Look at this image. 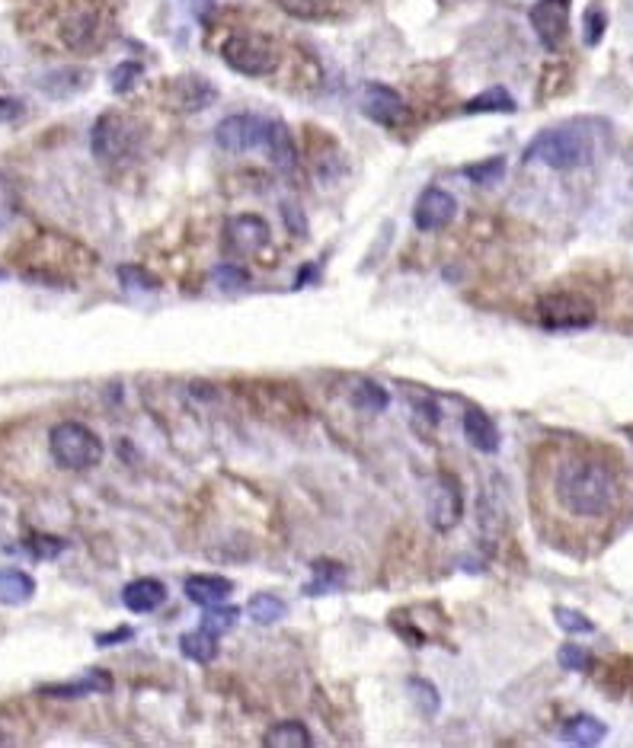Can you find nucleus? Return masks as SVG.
<instances>
[{"label":"nucleus","mask_w":633,"mask_h":748,"mask_svg":"<svg viewBox=\"0 0 633 748\" xmlns=\"http://www.w3.org/2000/svg\"><path fill=\"white\" fill-rule=\"evenodd\" d=\"M554 496L573 518H608L621 506V477L598 454H570L557 467Z\"/></svg>","instance_id":"f257e3e1"},{"label":"nucleus","mask_w":633,"mask_h":748,"mask_svg":"<svg viewBox=\"0 0 633 748\" xmlns=\"http://www.w3.org/2000/svg\"><path fill=\"white\" fill-rule=\"evenodd\" d=\"M525 164H544L550 170H576L595 160V138L582 122L544 128L525 148Z\"/></svg>","instance_id":"f03ea898"},{"label":"nucleus","mask_w":633,"mask_h":748,"mask_svg":"<svg viewBox=\"0 0 633 748\" xmlns=\"http://www.w3.org/2000/svg\"><path fill=\"white\" fill-rule=\"evenodd\" d=\"M48 448H52V458L64 470H90L103 461L100 435L80 426V422H58L52 435H48Z\"/></svg>","instance_id":"7ed1b4c3"},{"label":"nucleus","mask_w":633,"mask_h":748,"mask_svg":"<svg viewBox=\"0 0 633 748\" xmlns=\"http://www.w3.org/2000/svg\"><path fill=\"white\" fill-rule=\"evenodd\" d=\"M221 58L227 68L243 74V77H266L279 68V48L269 36L259 32H237L221 45Z\"/></svg>","instance_id":"20e7f679"},{"label":"nucleus","mask_w":633,"mask_h":748,"mask_svg":"<svg viewBox=\"0 0 633 748\" xmlns=\"http://www.w3.org/2000/svg\"><path fill=\"white\" fill-rule=\"evenodd\" d=\"M90 148L103 164H119V160L132 157L138 148V125L132 119L119 116V112H106V116H100L93 125Z\"/></svg>","instance_id":"39448f33"},{"label":"nucleus","mask_w":633,"mask_h":748,"mask_svg":"<svg viewBox=\"0 0 633 748\" xmlns=\"http://www.w3.org/2000/svg\"><path fill=\"white\" fill-rule=\"evenodd\" d=\"M538 317L550 330H586L595 323V304L579 291H550L538 301Z\"/></svg>","instance_id":"423d86ee"},{"label":"nucleus","mask_w":633,"mask_h":748,"mask_svg":"<svg viewBox=\"0 0 633 748\" xmlns=\"http://www.w3.org/2000/svg\"><path fill=\"white\" fill-rule=\"evenodd\" d=\"M269 132V119L250 116V112H237V116H227L215 128V141L218 148L227 154H247L266 144Z\"/></svg>","instance_id":"0eeeda50"},{"label":"nucleus","mask_w":633,"mask_h":748,"mask_svg":"<svg viewBox=\"0 0 633 748\" xmlns=\"http://www.w3.org/2000/svg\"><path fill=\"white\" fill-rule=\"evenodd\" d=\"M528 20L547 52H557L570 36V0H538L531 7Z\"/></svg>","instance_id":"6e6552de"},{"label":"nucleus","mask_w":633,"mask_h":748,"mask_svg":"<svg viewBox=\"0 0 633 748\" xmlns=\"http://www.w3.org/2000/svg\"><path fill=\"white\" fill-rule=\"evenodd\" d=\"M429 515H432V525L438 531H451L454 525L461 522L464 515V493H461V483L442 474L435 477L432 483V496H429Z\"/></svg>","instance_id":"1a4fd4ad"},{"label":"nucleus","mask_w":633,"mask_h":748,"mask_svg":"<svg viewBox=\"0 0 633 748\" xmlns=\"http://www.w3.org/2000/svg\"><path fill=\"white\" fill-rule=\"evenodd\" d=\"M359 106L371 122H378L384 128H397L403 119H407V106H403L400 93L384 87V84H365L362 96H359Z\"/></svg>","instance_id":"9d476101"},{"label":"nucleus","mask_w":633,"mask_h":748,"mask_svg":"<svg viewBox=\"0 0 633 748\" xmlns=\"http://www.w3.org/2000/svg\"><path fill=\"white\" fill-rule=\"evenodd\" d=\"M454 215H458V202H454V195L445 192V189H426L419 195V202L413 208V221L419 231H442V227H448L454 221Z\"/></svg>","instance_id":"9b49d317"},{"label":"nucleus","mask_w":633,"mask_h":748,"mask_svg":"<svg viewBox=\"0 0 633 748\" xmlns=\"http://www.w3.org/2000/svg\"><path fill=\"white\" fill-rule=\"evenodd\" d=\"M100 39H103V20L96 10H74L61 23V42L74 48V52H90L93 45H100Z\"/></svg>","instance_id":"f8f14e48"},{"label":"nucleus","mask_w":633,"mask_h":748,"mask_svg":"<svg viewBox=\"0 0 633 748\" xmlns=\"http://www.w3.org/2000/svg\"><path fill=\"white\" fill-rule=\"evenodd\" d=\"M227 243L237 250V253H259L269 243V224L259 218V215H237L227 221Z\"/></svg>","instance_id":"ddd939ff"},{"label":"nucleus","mask_w":633,"mask_h":748,"mask_svg":"<svg viewBox=\"0 0 633 748\" xmlns=\"http://www.w3.org/2000/svg\"><path fill=\"white\" fill-rule=\"evenodd\" d=\"M266 154L272 160V167L279 173H295L298 167V148H295V138L285 128V122H269V132H266Z\"/></svg>","instance_id":"4468645a"},{"label":"nucleus","mask_w":633,"mask_h":748,"mask_svg":"<svg viewBox=\"0 0 633 748\" xmlns=\"http://www.w3.org/2000/svg\"><path fill=\"white\" fill-rule=\"evenodd\" d=\"M164 598H167V589H164V582H157V579H135L122 589V605L135 614L157 611L164 605Z\"/></svg>","instance_id":"2eb2a0df"},{"label":"nucleus","mask_w":633,"mask_h":748,"mask_svg":"<svg viewBox=\"0 0 633 748\" xmlns=\"http://www.w3.org/2000/svg\"><path fill=\"white\" fill-rule=\"evenodd\" d=\"M183 589H186V598L192 601V605L211 608V605L227 601V595L234 592V585L221 576H192V579H186Z\"/></svg>","instance_id":"dca6fc26"},{"label":"nucleus","mask_w":633,"mask_h":748,"mask_svg":"<svg viewBox=\"0 0 633 748\" xmlns=\"http://www.w3.org/2000/svg\"><path fill=\"white\" fill-rule=\"evenodd\" d=\"M464 438L470 445H474L477 451H483V454H493L496 448H499V429H496V422L486 416V413H480V410H470L467 416H464Z\"/></svg>","instance_id":"f3484780"},{"label":"nucleus","mask_w":633,"mask_h":748,"mask_svg":"<svg viewBox=\"0 0 633 748\" xmlns=\"http://www.w3.org/2000/svg\"><path fill=\"white\" fill-rule=\"evenodd\" d=\"M605 733H608V726L602 720L589 717V713L570 717V720L563 723V729H560V736L570 742V745H598V742L605 739Z\"/></svg>","instance_id":"a211bd4d"},{"label":"nucleus","mask_w":633,"mask_h":748,"mask_svg":"<svg viewBox=\"0 0 633 748\" xmlns=\"http://www.w3.org/2000/svg\"><path fill=\"white\" fill-rule=\"evenodd\" d=\"M36 595V582L23 569H0V601L4 605H23Z\"/></svg>","instance_id":"6ab92c4d"},{"label":"nucleus","mask_w":633,"mask_h":748,"mask_svg":"<svg viewBox=\"0 0 633 748\" xmlns=\"http://www.w3.org/2000/svg\"><path fill=\"white\" fill-rule=\"evenodd\" d=\"M180 649H183L186 659L205 665V662H211V659L218 656V633H211L208 627L183 633V637H180Z\"/></svg>","instance_id":"aec40b11"},{"label":"nucleus","mask_w":633,"mask_h":748,"mask_svg":"<svg viewBox=\"0 0 633 748\" xmlns=\"http://www.w3.org/2000/svg\"><path fill=\"white\" fill-rule=\"evenodd\" d=\"M311 742L314 739H311V733H307V726L298 720L275 723L263 739V745H269V748H307Z\"/></svg>","instance_id":"412c9836"},{"label":"nucleus","mask_w":633,"mask_h":748,"mask_svg":"<svg viewBox=\"0 0 633 748\" xmlns=\"http://www.w3.org/2000/svg\"><path fill=\"white\" fill-rule=\"evenodd\" d=\"M349 400L355 410H362V413H384L387 406H391V394L375 381H355Z\"/></svg>","instance_id":"4be33fe9"},{"label":"nucleus","mask_w":633,"mask_h":748,"mask_svg":"<svg viewBox=\"0 0 633 748\" xmlns=\"http://www.w3.org/2000/svg\"><path fill=\"white\" fill-rule=\"evenodd\" d=\"M247 614L253 617V624H279L282 617L288 614V605L279 598V595H256L250 605H247Z\"/></svg>","instance_id":"5701e85b"},{"label":"nucleus","mask_w":633,"mask_h":748,"mask_svg":"<svg viewBox=\"0 0 633 748\" xmlns=\"http://www.w3.org/2000/svg\"><path fill=\"white\" fill-rule=\"evenodd\" d=\"M464 112H515V100L506 87H490L477 93L474 100L464 106Z\"/></svg>","instance_id":"b1692460"},{"label":"nucleus","mask_w":633,"mask_h":748,"mask_svg":"<svg viewBox=\"0 0 633 748\" xmlns=\"http://www.w3.org/2000/svg\"><path fill=\"white\" fill-rule=\"evenodd\" d=\"M407 691L413 697V704L419 707V713H426V717H435L438 707H442V694H438V688L426 678H410Z\"/></svg>","instance_id":"393cba45"},{"label":"nucleus","mask_w":633,"mask_h":748,"mask_svg":"<svg viewBox=\"0 0 633 748\" xmlns=\"http://www.w3.org/2000/svg\"><path fill=\"white\" fill-rule=\"evenodd\" d=\"M272 4L288 16H295V20H320V16L330 13L333 0H272Z\"/></svg>","instance_id":"a878e982"},{"label":"nucleus","mask_w":633,"mask_h":748,"mask_svg":"<svg viewBox=\"0 0 633 748\" xmlns=\"http://www.w3.org/2000/svg\"><path fill=\"white\" fill-rule=\"evenodd\" d=\"M16 211H20V189L7 173H0V231L16 221Z\"/></svg>","instance_id":"bb28decb"},{"label":"nucleus","mask_w":633,"mask_h":748,"mask_svg":"<svg viewBox=\"0 0 633 748\" xmlns=\"http://www.w3.org/2000/svg\"><path fill=\"white\" fill-rule=\"evenodd\" d=\"M183 90V109H202V106H208L211 100H215V90H211V84H205L202 77H186V80H180L176 84Z\"/></svg>","instance_id":"cd10ccee"},{"label":"nucleus","mask_w":633,"mask_h":748,"mask_svg":"<svg viewBox=\"0 0 633 748\" xmlns=\"http://www.w3.org/2000/svg\"><path fill=\"white\" fill-rule=\"evenodd\" d=\"M106 688H109L106 672H90L84 681H77V685H52V688H42V691H45V694H52V697H80V694L106 691Z\"/></svg>","instance_id":"c85d7f7f"},{"label":"nucleus","mask_w":633,"mask_h":748,"mask_svg":"<svg viewBox=\"0 0 633 748\" xmlns=\"http://www.w3.org/2000/svg\"><path fill=\"white\" fill-rule=\"evenodd\" d=\"M237 621H240V611L227 605V601L205 608V614H202V627H208L211 633H227Z\"/></svg>","instance_id":"c756f323"},{"label":"nucleus","mask_w":633,"mask_h":748,"mask_svg":"<svg viewBox=\"0 0 633 748\" xmlns=\"http://www.w3.org/2000/svg\"><path fill=\"white\" fill-rule=\"evenodd\" d=\"M314 569H317V573H314L317 582H314V585H307V595H320V592L339 589V585H343V579H346L343 566H336V563H317Z\"/></svg>","instance_id":"7c9ffc66"},{"label":"nucleus","mask_w":633,"mask_h":748,"mask_svg":"<svg viewBox=\"0 0 633 748\" xmlns=\"http://www.w3.org/2000/svg\"><path fill=\"white\" fill-rule=\"evenodd\" d=\"M467 180H474L480 186H493L496 180H502V173H506V160L502 157H493V160H483V164L477 167H467Z\"/></svg>","instance_id":"2f4dec72"},{"label":"nucleus","mask_w":633,"mask_h":748,"mask_svg":"<svg viewBox=\"0 0 633 748\" xmlns=\"http://www.w3.org/2000/svg\"><path fill=\"white\" fill-rule=\"evenodd\" d=\"M554 617H557V624H560L566 633H595V624L589 621V617H586V614H579V611H573V608H557Z\"/></svg>","instance_id":"473e14b6"},{"label":"nucleus","mask_w":633,"mask_h":748,"mask_svg":"<svg viewBox=\"0 0 633 748\" xmlns=\"http://www.w3.org/2000/svg\"><path fill=\"white\" fill-rule=\"evenodd\" d=\"M141 77V64L138 61H125L119 64L116 71H112V90L116 93H128L135 87V80Z\"/></svg>","instance_id":"72a5a7b5"},{"label":"nucleus","mask_w":633,"mask_h":748,"mask_svg":"<svg viewBox=\"0 0 633 748\" xmlns=\"http://www.w3.org/2000/svg\"><path fill=\"white\" fill-rule=\"evenodd\" d=\"M560 665H563V669H570V672H586L589 669V653L582 646L566 643V646H560Z\"/></svg>","instance_id":"f704fd0d"},{"label":"nucleus","mask_w":633,"mask_h":748,"mask_svg":"<svg viewBox=\"0 0 633 748\" xmlns=\"http://www.w3.org/2000/svg\"><path fill=\"white\" fill-rule=\"evenodd\" d=\"M605 26H608V16H605V10L589 7V10H586V45H598V42H602V36H605Z\"/></svg>","instance_id":"c9c22d12"},{"label":"nucleus","mask_w":633,"mask_h":748,"mask_svg":"<svg viewBox=\"0 0 633 748\" xmlns=\"http://www.w3.org/2000/svg\"><path fill=\"white\" fill-rule=\"evenodd\" d=\"M211 279H215L221 288H231V291H234V288H243V285H247V282H250V275L243 272L240 266H218Z\"/></svg>","instance_id":"e433bc0d"},{"label":"nucleus","mask_w":633,"mask_h":748,"mask_svg":"<svg viewBox=\"0 0 633 748\" xmlns=\"http://www.w3.org/2000/svg\"><path fill=\"white\" fill-rule=\"evenodd\" d=\"M32 554L36 557H45V560H52V557H58L61 550H64V541H58V538H32Z\"/></svg>","instance_id":"4c0bfd02"},{"label":"nucleus","mask_w":633,"mask_h":748,"mask_svg":"<svg viewBox=\"0 0 633 748\" xmlns=\"http://www.w3.org/2000/svg\"><path fill=\"white\" fill-rule=\"evenodd\" d=\"M119 279L125 282V285H154V279H151V275L148 272H141V269H135V266H122L119 269Z\"/></svg>","instance_id":"58836bf2"},{"label":"nucleus","mask_w":633,"mask_h":748,"mask_svg":"<svg viewBox=\"0 0 633 748\" xmlns=\"http://www.w3.org/2000/svg\"><path fill=\"white\" fill-rule=\"evenodd\" d=\"M20 112H23V103H20V100H0V122L20 119Z\"/></svg>","instance_id":"ea45409f"},{"label":"nucleus","mask_w":633,"mask_h":748,"mask_svg":"<svg viewBox=\"0 0 633 748\" xmlns=\"http://www.w3.org/2000/svg\"><path fill=\"white\" fill-rule=\"evenodd\" d=\"M183 4L192 16H205L211 7H215V0H183Z\"/></svg>","instance_id":"a19ab883"},{"label":"nucleus","mask_w":633,"mask_h":748,"mask_svg":"<svg viewBox=\"0 0 633 748\" xmlns=\"http://www.w3.org/2000/svg\"><path fill=\"white\" fill-rule=\"evenodd\" d=\"M285 218H288V227H291L295 234H298V231H301V234L307 231V227H304V218H301V215L295 218V208H291V205H285Z\"/></svg>","instance_id":"79ce46f5"},{"label":"nucleus","mask_w":633,"mask_h":748,"mask_svg":"<svg viewBox=\"0 0 633 748\" xmlns=\"http://www.w3.org/2000/svg\"><path fill=\"white\" fill-rule=\"evenodd\" d=\"M7 742H13L10 736H0V745H7Z\"/></svg>","instance_id":"37998d69"},{"label":"nucleus","mask_w":633,"mask_h":748,"mask_svg":"<svg viewBox=\"0 0 633 748\" xmlns=\"http://www.w3.org/2000/svg\"><path fill=\"white\" fill-rule=\"evenodd\" d=\"M0 275H4V272H0Z\"/></svg>","instance_id":"c03bdc74"}]
</instances>
